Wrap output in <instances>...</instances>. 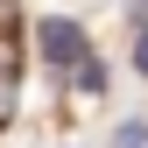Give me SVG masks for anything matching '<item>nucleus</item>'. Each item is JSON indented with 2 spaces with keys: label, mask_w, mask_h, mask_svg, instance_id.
Listing matches in <instances>:
<instances>
[{
  "label": "nucleus",
  "mask_w": 148,
  "mask_h": 148,
  "mask_svg": "<svg viewBox=\"0 0 148 148\" xmlns=\"http://www.w3.org/2000/svg\"><path fill=\"white\" fill-rule=\"evenodd\" d=\"M35 42H42V57H49V64H64V71H78V64H85V28H78V21H64V14H49V21L35 28Z\"/></svg>",
  "instance_id": "f257e3e1"
},
{
  "label": "nucleus",
  "mask_w": 148,
  "mask_h": 148,
  "mask_svg": "<svg viewBox=\"0 0 148 148\" xmlns=\"http://www.w3.org/2000/svg\"><path fill=\"white\" fill-rule=\"evenodd\" d=\"M113 148H148V127H141V120H120V127H113Z\"/></svg>",
  "instance_id": "f03ea898"
},
{
  "label": "nucleus",
  "mask_w": 148,
  "mask_h": 148,
  "mask_svg": "<svg viewBox=\"0 0 148 148\" xmlns=\"http://www.w3.org/2000/svg\"><path fill=\"white\" fill-rule=\"evenodd\" d=\"M134 71H148V21H141V42H134Z\"/></svg>",
  "instance_id": "7ed1b4c3"
}]
</instances>
